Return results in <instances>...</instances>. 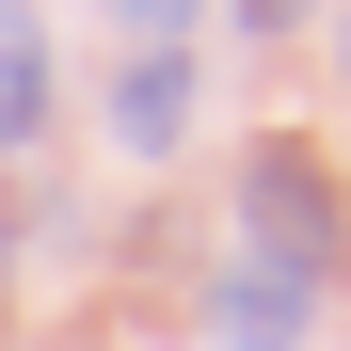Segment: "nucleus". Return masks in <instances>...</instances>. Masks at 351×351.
<instances>
[{"label": "nucleus", "mask_w": 351, "mask_h": 351, "mask_svg": "<svg viewBox=\"0 0 351 351\" xmlns=\"http://www.w3.org/2000/svg\"><path fill=\"white\" fill-rule=\"evenodd\" d=\"M240 223H256L240 256H271V271H335V176H319L304 144H256V160H240Z\"/></svg>", "instance_id": "obj_1"}, {"label": "nucleus", "mask_w": 351, "mask_h": 351, "mask_svg": "<svg viewBox=\"0 0 351 351\" xmlns=\"http://www.w3.org/2000/svg\"><path fill=\"white\" fill-rule=\"evenodd\" d=\"M32 128H48V32L16 16V0H0V160H16Z\"/></svg>", "instance_id": "obj_4"}, {"label": "nucleus", "mask_w": 351, "mask_h": 351, "mask_svg": "<svg viewBox=\"0 0 351 351\" xmlns=\"http://www.w3.org/2000/svg\"><path fill=\"white\" fill-rule=\"evenodd\" d=\"M335 48H351V32H335Z\"/></svg>", "instance_id": "obj_7"}, {"label": "nucleus", "mask_w": 351, "mask_h": 351, "mask_svg": "<svg viewBox=\"0 0 351 351\" xmlns=\"http://www.w3.org/2000/svg\"><path fill=\"white\" fill-rule=\"evenodd\" d=\"M112 32H144V48H176V32H192V0H112Z\"/></svg>", "instance_id": "obj_5"}, {"label": "nucleus", "mask_w": 351, "mask_h": 351, "mask_svg": "<svg viewBox=\"0 0 351 351\" xmlns=\"http://www.w3.org/2000/svg\"><path fill=\"white\" fill-rule=\"evenodd\" d=\"M176 128H192V64H176V48H128V80H112V144L160 160Z\"/></svg>", "instance_id": "obj_3"}, {"label": "nucleus", "mask_w": 351, "mask_h": 351, "mask_svg": "<svg viewBox=\"0 0 351 351\" xmlns=\"http://www.w3.org/2000/svg\"><path fill=\"white\" fill-rule=\"evenodd\" d=\"M240 16H304V0H240Z\"/></svg>", "instance_id": "obj_6"}, {"label": "nucleus", "mask_w": 351, "mask_h": 351, "mask_svg": "<svg viewBox=\"0 0 351 351\" xmlns=\"http://www.w3.org/2000/svg\"><path fill=\"white\" fill-rule=\"evenodd\" d=\"M304 304H319V271H271V256H223V351H287L304 335Z\"/></svg>", "instance_id": "obj_2"}]
</instances>
